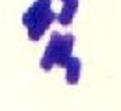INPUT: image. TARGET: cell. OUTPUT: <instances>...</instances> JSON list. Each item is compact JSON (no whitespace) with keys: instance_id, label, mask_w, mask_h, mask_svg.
I'll return each instance as SVG.
<instances>
[{"instance_id":"6da1fadb","label":"cell","mask_w":121,"mask_h":111,"mask_svg":"<svg viewBox=\"0 0 121 111\" xmlns=\"http://www.w3.org/2000/svg\"><path fill=\"white\" fill-rule=\"evenodd\" d=\"M61 37H63L61 32H50V35H48V43H47L45 50L41 54V59H39V67L43 72H50L56 67V54H58Z\"/></svg>"},{"instance_id":"7a4b0ae2","label":"cell","mask_w":121,"mask_h":111,"mask_svg":"<svg viewBox=\"0 0 121 111\" xmlns=\"http://www.w3.org/2000/svg\"><path fill=\"white\" fill-rule=\"evenodd\" d=\"M50 9H52V0H34L28 6V9L22 13V26L28 30Z\"/></svg>"},{"instance_id":"3957f363","label":"cell","mask_w":121,"mask_h":111,"mask_svg":"<svg viewBox=\"0 0 121 111\" xmlns=\"http://www.w3.org/2000/svg\"><path fill=\"white\" fill-rule=\"evenodd\" d=\"M75 41H76L75 33H63L61 43H60V46H58V54H56V67H60V69L67 67V63L71 61V57L75 56L73 54Z\"/></svg>"},{"instance_id":"277c9868","label":"cell","mask_w":121,"mask_h":111,"mask_svg":"<svg viewBox=\"0 0 121 111\" xmlns=\"http://www.w3.org/2000/svg\"><path fill=\"white\" fill-rule=\"evenodd\" d=\"M78 6H80V0H65V2H61V9L58 11V15H56V22L60 26L69 28L73 24V20H75Z\"/></svg>"},{"instance_id":"5b68a950","label":"cell","mask_w":121,"mask_h":111,"mask_svg":"<svg viewBox=\"0 0 121 111\" xmlns=\"http://www.w3.org/2000/svg\"><path fill=\"white\" fill-rule=\"evenodd\" d=\"M63 70H65V83L67 85H78L80 76H82V59L78 56H73Z\"/></svg>"}]
</instances>
